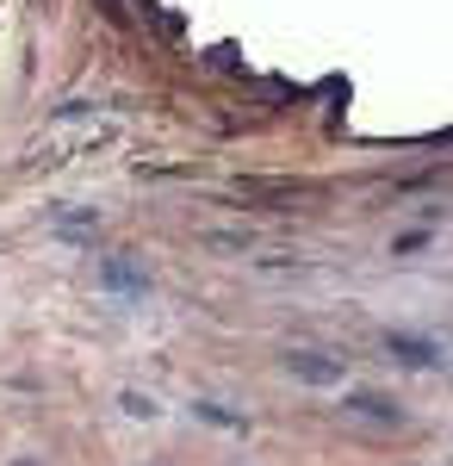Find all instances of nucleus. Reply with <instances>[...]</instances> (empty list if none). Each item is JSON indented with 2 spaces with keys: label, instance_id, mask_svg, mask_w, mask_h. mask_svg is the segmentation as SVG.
<instances>
[{
  "label": "nucleus",
  "instance_id": "nucleus-7",
  "mask_svg": "<svg viewBox=\"0 0 453 466\" xmlns=\"http://www.w3.org/2000/svg\"><path fill=\"white\" fill-rule=\"evenodd\" d=\"M206 423H217V430H243V417H230V410H217V404H193Z\"/></svg>",
  "mask_w": 453,
  "mask_h": 466
},
{
  "label": "nucleus",
  "instance_id": "nucleus-3",
  "mask_svg": "<svg viewBox=\"0 0 453 466\" xmlns=\"http://www.w3.org/2000/svg\"><path fill=\"white\" fill-rule=\"evenodd\" d=\"M342 410H348V417H367V423H385V430L404 423V404L385 398V392H348V398H342Z\"/></svg>",
  "mask_w": 453,
  "mask_h": 466
},
{
  "label": "nucleus",
  "instance_id": "nucleus-6",
  "mask_svg": "<svg viewBox=\"0 0 453 466\" xmlns=\"http://www.w3.org/2000/svg\"><path fill=\"white\" fill-rule=\"evenodd\" d=\"M118 404H125L131 417H156V410H162V404H156L149 392H118Z\"/></svg>",
  "mask_w": 453,
  "mask_h": 466
},
{
  "label": "nucleus",
  "instance_id": "nucleus-2",
  "mask_svg": "<svg viewBox=\"0 0 453 466\" xmlns=\"http://www.w3.org/2000/svg\"><path fill=\"white\" fill-rule=\"evenodd\" d=\"M279 367H286L298 386H342V380H348V360H342V355H323V349H286Z\"/></svg>",
  "mask_w": 453,
  "mask_h": 466
},
{
  "label": "nucleus",
  "instance_id": "nucleus-5",
  "mask_svg": "<svg viewBox=\"0 0 453 466\" xmlns=\"http://www.w3.org/2000/svg\"><path fill=\"white\" fill-rule=\"evenodd\" d=\"M100 274H106V287H143V274L131 268V261H106Z\"/></svg>",
  "mask_w": 453,
  "mask_h": 466
},
{
  "label": "nucleus",
  "instance_id": "nucleus-8",
  "mask_svg": "<svg viewBox=\"0 0 453 466\" xmlns=\"http://www.w3.org/2000/svg\"><path fill=\"white\" fill-rule=\"evenodd\" d=\"M13 466H44V461H13Z\"/></svg>",
  "mask_w": 453,
  "mask_h": 466
},
{
  "label": "nucleus",
  "instance_id": "nucleus-4",
  "mask_svg": "<svg viewBox=\"0 0 453 466\" xmlns=\"http://www.w3.org/2000/svg\"><path fill=\"white\" fill-rule=\"evenodd\" d=\"M385 349H391V355L398 360H410V367H441V342H428V336H404V329H391V336H385Z\"/></svg>",
  "mask_w": 453,
  "mask_h": 466
},
{
  "label": "nucleus",
  "instance_id": "nucleus-1",
  "mask_svg": "<svg viewBox=\"0 0 453 466\" xmlns=\"http://www.w3.org/2000/svg\"><path fill=\"white\" fill-rule=\"evenodd\" d=\"M112 131H118V118H112V112L69 106V112H56V118L37 131L25 156H32L37 168H56V162H75V156H94V149H100Z\"/></svg>",
  "mask_w": 453,
  "mask_h": 466
}]
</instances>
